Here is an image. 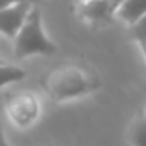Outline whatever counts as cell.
<instances>
[{
  "mask_svg": "<svg viewBox=\"0 0 146 146\" xmlns=\"http://www.w3.org/2000/svg\"><path fill=\"white\" fill-rule=\"evenodd\" d=\"M43 86L53 100L60 102L96 90L100 81L93 72L79 65H60L43 78Z\"/></svg>",
  "mask_w": 146,
  "mask_h": 146,
  "instance_id": "cell-1",
  "label": "cell"
},
{
  "mask_svg": "<svg viewBox=\"0 0 146 146\" xmlns=\"http://www.w3.org/2000/svg\"><path fill=\"white\" fill-rule=\"evenodd\" d=\"M14 55L16 58H24L33 53L50 55L57 52V46L45 36L41 28V12L38 7H33L28 21L14 38Z\"/></svg>",
  "mask_w": 146,
  "mask_h": 146,
  "instance_id": "cell-2",
  "label": "cell"
},
{
  "mask_svg": "<svg viewBox=\"0 0 146 146\" xmlns=\"http://www.w3.org/2000/svg\"><path fill=\"white\" fill-rule=\"evenodd\" d=\"M7 113L9 117L21 127L29 125L36 115H38V102L31 93H17V95H7L5 98Z\"/></svg>",
  "mask_w": 146,
  "mask_h": 146,
  "instance_id": "cell-3",
  "label": "cell"
},
{
  "mask_svg": "<svg viewBox=\"0 0 146 146\" xmlns=\"http://www.w3.org/2000/svg\"><path fill=\"white\" fill-rule=\"evenodd\" d=\"M33 9V4L21 2L9 5L5 9H0V31L9 38H16L24 23L28 21V16Z\"/></svg>",
  "mask_w": 146,
  "mask_h": 146,
  "instance_id": "cell-4",
  "label": "cell"
},
{
  "mask_svg": "<svg viewBox=\"0 0 146 146\" xmlns=\"http://www.w3.org/2000/svg\"><path fill=\"white\" fill-rule=\"evenodd\" d=\"M113 0H79L78 12L79 16L91 21H105L115 12Z\"/></svg>",
  "mask_w": 146,
  "mask_h": 146,
  "instance_id": "cell-5",
  "label": "cell"
},
{
  "mask_svg": "<svg viewBox=\"0 0 146 146\" xmlns=\"http://www.w3.org/2000/svg\"><path fill=\"white\" fill-rule=\"evenodd\" d=\"M115 12L119 14L120 19L132 26L146 16V0H124Z\"/></svg>",
  "mask_w": 146,
  "mask_h": 146,
  "instance_id": "cell-6",
  "label": "cell"
},
{
  "mask_svg": "<svg viewBox=\"0 0 146 146\" xmlns=\"http://www.w3.org/2000/svg\"><path fill=\"white\" fill-rule=\"evenodd\" d=\"M129 139L134 146H146V115H137L129 129Z\"/></svg>",
  "mask_w": 146,
  "mask_h": 146,
  "instance_id": "cell-7",
  "label": "cell"
},
{
  "mask_svg": "<svg viewBox=\"0 0 146 146\" xmlns=\"http://www.w3.org/2000/svg\"><path fill=\"white\" fill-rule=\"evenodd\" d=\"M24 78H26V72L23 69L2 62V65H0V86H5L14 81H21Z\"/></svg>",
  "mask_w": 146,
  "mask_h": 146,
  "instance_id": "cell-8",
  "label": "cell"
},
{
  "mask_svg": "<svg viewBox=\"0 0 146 146\" xmlns=\"http://www.w3.org/2000/svg\"><path fill=\"white\" fill-rule=\"evenodd\" d=\"M129 35H131V38H132L134 41L139 43V46H141V50H143V53H144V57H146V16H144L143 19H139L136 24L131 26Z\"/></svg>",
  "mask_w": 146,
  "mask_h": 146,
  "instance_id": "cell-9",
  "label": "cell"
},
{
  "mask_svg": "<svg viewBox=\"0 0 146 146\" xmlns=\"http://www.w3.org/2000/svg\"><path fill=\"white\" fill-rule=\"evenodd\" d=\"M21 2L38 4L40 0H0V9H5V7H9V5H14V4H21Z\"/></svg>",
  "mask_w": 146,
  "mask_h": 146,
  "instance_id": "cell-10",
  "label": "cell"
},
{
  "mask_svg": "<svg viewBox=\"0 0 146 146\" xmlns=\"http://www.w3.org/2000/svg\"><path fill=\"white\" fill-rule=\"evenodd\" d=\"M122 2H124V0H113V5H115V9H117V7H119Z\"/></svg>",
  "mask_w": 146,
  "mask_h": 146,
  "instance_id": "cell-11",
  "label": "cell"
},
{
  "mask_svg": "<svg viewBox=\"0 0 146 146\" xmlns=\"http://www.w3.org/2000/svg\"><path fill=\"white\" fill-rule=\"evenodd\" d=\"M2 146H7V143H5V139H4V143H2Z\"/></svg>",
  "mask_w": 146,
  "mask_h": 146,
  "instance_id": "cell-12",
  "label": "cell"
},
{
  "mask_svg": "<svg viewBox=\"0 0 146 146\" xmlns=\"http://www.w3.org/2000/svg\"><path fill=\"white\" fill-rule=\"evenodd\" d=\"M144 115H146V110H144Z\"/></svg>",
  "mask_w": 146,
  "mask_h": 146,
  "instance_id": "cell-13",
  "label": "cell"
}]
</instances>
